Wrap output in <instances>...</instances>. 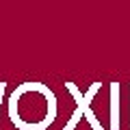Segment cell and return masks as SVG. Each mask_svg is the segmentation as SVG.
<instances>
[{"instance_id":"obj_1","label":"cell","mask_w":130,"mask_h":130,"mask_svg":"<svg viewBox=\"0 0 130 130\" xmlns=\"http://www.w3.org/2000/svg\"><path fill=\"white\" fill-rule=\"evenodd\" d=\"M11 119L22 130H43L54 119V95L41 85L37 102L26 100L22 89L11 95Z\"/></svg>"}]
</instances>
